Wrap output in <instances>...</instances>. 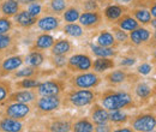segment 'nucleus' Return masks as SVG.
<instances>
[{
    "mask_svg": "<svg viewBox=\"0 0 156 132\" xmlns=\"http://www.w3.org/2000/svg\"><path fill=\"white\" fill-rule=\"evenodd\" d=\"M44 75V72H42V70L40 67H33V66H24L22 69H17L15 72L11 73V78L12 79H20V78H27V77H39Z\"/></svg>",
    "mask_w": 156,
    "mask_h": 132,
    "instance_id": "24",
    "label": "nucleus"
},
{
    "mask_svg": "<svg viewBox=\"0 0 156 132\" xmlns=\"http://www.w3.org/2000/svg\"><path fill=\"white\" fill-rule=\"evenodd\" d=\"M96 45L102 46V47H112V48H118L119 47V42L115 37L113 36V34L108 30H102L98 36L96 37Z\"/></svg>",
    "mask_w": 156,
    "mask_h": 132,
    "instance_id": "30",
    "label": "nucleus"
},
{
    "mask_svg": "<svg viewBox=\"0 0 156 132\" xmlns=\"http://www.w3.org/2000/svg\"><path fill=\"white\" fill-rule=\"evenodd\" d=\"M89 119L94 123V125L106 124L109 121V112L105 109L100 103L94 102L89 112Z\"/></svg>",
    "mask_w": 156,
    "mask_h": 132,
    "instance_id": "18",
    "label": "nucleus"
},
{
    "mask_svg": "<svg viewBox=\"0 0 156 132\" xmlns=\"http://www.w3.org/2000/svg\"><path fill=\"white\" fill-rule=\"evenodd\" d=\"M55 42V38L53 37L51 34L48 33H42L40 34L37 37L35 38L33 46H30L29 51H46V49H49L53 43Z\"/></svg>",
    "mask_w": 156,
    "mask_h": 132,
    "instance_id": "22",
    "label": "nucleus"
},
{
    "mask_svg": "<svg viewBox=\"0 0 156 132\" xmlns=\"http://www.w3.org/2000/svg\"><path fill=\"white\" fill-rule=\"evenodd\" d=\"M13 29V22L9 17H0V34H7Z\"/></svg>",
    "mask_w": 156,
    "mask_h": 132,
    "instance_id": "42",
    "label": "nucleus"
},
{
    "mask_svg": "<svg viewBox=\"0 0 156 132\" xmlns=\"http://www.w3.org/2000/svg\"><path fill=\"white\" fill-rule=\"evenodd\" d=\"M35 90L39 96L62 95L66 90V82L60 78H52V79L41 82Z\"/></svg>",
    "mask_w": 156,
    "mask_h": 132,
    "instance_id": "5",
    "label": "nucleus"
},
{
    "mask_svg": "<svg viewBox=\"0 0 156 132\" xmlns=\"http://www.w3.org/2000/svg\"><path fill=\"white\" fill-rule=\"evenodd\" d=\"M66 1H71V0H66Z\"/></svg>",
    "mask_w": 156,
    "mask_h": 132,
    "instance_id": "53",
    "label": "nucleus"
},
{
    "mask_svg": "<svg viewBox=\"0 0 156 132\" xmlns=\"http://www.w3.org/2000/svg\"><path fill=\"white\" fill-rule=\"evenodd\" d=\"M24 64V55H7L0 60V78L7 77Z\"/></svg>",
    "mask_w": 156,
    "mask_h": 132,
    "instance_id": "10",
    "label": "nucleus"
},
{
    "mask_svg": "<svg viewBox=\"0 0 156 132\" xmlns=\"http://www.w3.org/2000/svg\"><path fill=\"white\" fill-rule=\"evenodd\" d=\"M37 93L35 89H20L15 93L7 96V98L2 103H11V102H23V103H33L37 98Z\"/></svg>",
    "mask_w": 156,
    "mask_h": 132,
    "instance_id": "11",
    "label": "nucleus"
},
{
    "mask_svg": "<svg viewBox=\"0 0 156 132\" xmlns=\"http://www.w3.org/2000/svg\"><path fill=\"white\" fill-rule=\"evenodd\" d=\"M1 1H2V0H0V2H1Z\"/></svg>",
    "mask_w": 156,
    "mask_h": 132,
    "instance_id": "54",
    "label": "nucleus"
},
{
    "mask_svg": "<svg viewBox=\"0 0 156 132\" xmlns=\"http://www.w3.org/2000/svg\"><path fill=\"white\" fill-rule=\"evenodd\" d=\"M62 33L70 37L79 38L84 35V28L78 23H66L62 27Z\"/></svg>",
    "mask_w": 156,
    "mask_h": 132,
    "instance_id": "35",
    "label": "nucleus"
},
{
    "mask_svg": "<svg viewBox=\"0 0 156 132\" xmlns=\"http://www.w3.org/2000/svg\"><path fill=\"white\" fill-rule=\"evenodd\" d=\"M133 93L137 98L140 100V102H148L155 94V89L147 82L136 80L133 84Z\"/></svg>",
    "mask_w": 156,
    "mask_h": 132,
    "instance_id": "17",
    "label": "nucleus"
},
{
    "mask_svg": "<svg viewBox=\"0 0 156 132\" xmlns=\"http://www.w3.org/2000/svg\"><path fill=\"white\" fill-rule=\"evenodd\" d=\"M79 24L88 30H95L103 23V16L101 10L98 11H82L78 18Z\"/></svg>",
    "mask_w": 156,
    "mask_h": 132,
    "instance_id": "9",
    "label": "nucleus"
},
{
    "mask_svg": "<svg viewBox=\"0 0 156 132\" xmlns=\"http://www.w3.org/2000/svg\"><path fill=\"white\" fill-rule=\"evenodd\" d=\"M151 71H153V66H151V64H149V62H142V64L137 67V73H138V75L147 76V75H149Z\"/></svg>",
    "mask_w": 156,
    "mask_h": 132,
    "instance_id": "44",
    "label": "nucleus"
},
{
    "mask_svg": "<svg viewBox=\"0 0 156 132\" xmlns=\"http://www.w3.org/2000/svg\"><path fill=\"white\" fill-rule=\"evenodd\" d=\"M94 123L88 118H82L72 123L71 131L73 132H93L94 131Z\"/></svg>",
    "mask_w": 156,
    "mask_h": 132,
    "instance_id": "33",
    "label": "nucleus"
},
{
    "mask_svg": "<svg viewBox=\"0 0 156 132\" xmlns=\"http://www.w3.org/2000/svg\"><path fill=\"white\" fill-rule=\"evenodd\" d=\"M114 23L117 24V27H119L120 29H122V30H125L127 33H130V31L137 29L138 27H140V24L127 12L124 13L121 17H119Z\"/></svg>",
    "mask_w": 156,
    "mask_h": 132,
    "instance_id": "25",
    "label": "nucleus"
},
{
    "mask_svg": "<svg viewBox=\"0 0 156 132\" xmlns=\"http://www.w3.org/2000/svg\"><path fill=\"white\" fill-rule=\"evenodd\" d=\"M111 1H113V2H115V4H121V5H131L132 2H133V0H111Z\"/></svg>",
    "mask_w": 156,
    "mask_h": 132,
    "instance_id": "48",
    "label": "nucleus"
},
{
    "mask_svg": "<svg viewBox=\"0 0 156 132\" xmlns=\"http://www.w3.org/2000/svg\"><path fill=\"white\" fill-rule=\"evenodd\" d=\"M80 10L77 5H71V6H67L66 10L62 12L61 17H62V20L66 22V23H75L77 22L78 18H79V15H80Z\"/></svg>",
    "mask_w": 156,
    "mask_h": 132,
    "instance_id": "36",
    "label": "nucleus"
},
{
    "mask_svg": "<svg viewBox=\"0 0 156 132\" xmlns=\"http://www.w3.org/2000/svg\"><path fill=\"white\" fill-rule=\"evenodd\" d=\"M115 67V61L114 58H100L98 57L91 65V69L94 70V72L96 73H102L106 72L107 70L114 69Z\"/></svg>",
    "mask_w": 156,
    "mask_h": 132,
    "instance_id": "26",
    "label": "nucleus"
},
{
    "mask_svg": "<svg viewBox=\"0 0 156 132\" xmlns=\"http://www.w3.org/2000/svg\"><path fill=\"white\" fill-rule=\"evenodd\" d=\"M49 62L55 67V69H64L66 66V61H67V58L66 55H53L51 54V57L48 58Z\"/></svg>",
    "mask_w": 156,
    "mask_h": 132,
    "instance_id": "41",
    "label": "nucleus"
},
{
    "mask_svg": "<svg viewBox=\"0 0 156 132\" xmlns=\"http://www.w3.org/2000/svg\"><path fill=\"white\" fill-rule=\"evenodd\" d=\"M132 78H139L137 75L130 73L126 70H114L111 71L109 73L105 76V80L111 85V87H119L124 83H126L127 80H132Z\"/></svg>",
    "mask_w": 156,
    "mask_h": 132,
    "instance_id": "12",
    "label": "nucleus"
},
{
    "mask_svg": "<svg viewBox=\"0 0 156 132\" xmlns=\"http://www.w3.org/2000/svg\"><path fill=\"white\" fill-rule=\"evenodd\" d=\"M149 12H150L151 17H153V18H155V17H156V5H155V2H154V4H151V5L149 6Z\"/></svg>",
    "mask_w": 156,
    "mask_h": 132,
    "instance_id": "49",
    "label": "nucleus"
},
{
    "mask_svg": "<svg viewBox=\"0 0 156 132\" xmlns=\"http://www.w3.org/2000/svg\"><path fill=\"white\" fill-rule=\"evenodd\" d=\"M41 83L39 77H27V78H20V80L13 83V88L20 90V89H36L37 85Z\"/></svg>",
    "mask_w": 156,
    "mask_h": 132,
    "instance_id": "34",
    "label": "nucleus"
},
{
    "mask_svg": "<svg viewBox=\"0 0 156 132\" xmlns=\"http://www.w3.org/2000/svg\"><path fill=\"white\" fill-rule=\"evenodd\" d=\"M113 131L117 132H132V129H127V127H122V129H117V130H113Z\"/></svg>",
    "mask_w": 156,
    "mask_h": 132,
    "instance_id": "50",
    "label": "nucleus"
},
{
    "mask_svg": "<svg viewBox=\"0 0 156 132\" xmlns=\"http://www.w3.org/2000/svg\"><path fill=\"white\" fill-rule=\"evenodd\" d=\"M111 33L113 34V36L115 37V40H117L119 43H125V42L129 41V34H127V31L120 29L119 27H112Z\"/></svg>",
    "mask_w": 156,
    "mask_h": 132,
    "instance_id": "40",
    "label": "nucleus"
},
{
    "mask_svg": "<svg viewBox=\"0 0 156 132\" xmlns=\"http://www.w3.org/2000/svg\"><path fill=\"white\" fill-rule=\"evenodd\" d=\"M33 106L30 103H23V102H11L6 103L4 112L1 113V116L11 118L15 120H24L27 116L31 113Z\"/></svg>",
    "mask_w": 156,
    "mask_h": 132,
    "instance_id": "6",
    "label": "nucleus"
},
{
    "mask_svg": "<svg viewBox=\"0 0 156 132\" xmlns=\"http://www.w3.org/2000/svg\"><path fill=\"white\" fill-rule=\"evenodd\" d=\"M130 15L136 19L140 25H148L151 22V15L149 12V10H147L145 7H135V9H130Z\"/></svg>",
    "mask_w": 156,
    "mask_h": 132,
    "instance_id": "29",
    "label": "nucleus"
},
{
    "mask_svg": "<svg viewBox=\"0 0 156 132\" xmlns=\"http://www.w3.org/2000/svg\"><path fill=\"white\" fill-rule=\"evenodd\" d=\"M20 9V4L17 2L16 0H2L0 2V12L5 17H13Z\"/></svg>",
    "mask_w": 156,
    "mask_h": 132,
    "instance_id": "27",
    "label": "nucleus"
},
{
    "mask_svg": "<svg viewBox=\"0 0 156 132\" xmlns=\"http://www.w3.org/2000/svg\"><path fill=\"white\" fill-rule=\"evenodd\" d=\"M1 59H2V57H1V55H0V60H1Z\"/></svg>",
    "mask_w": 156,
    "mask_h": 132,
    "instance_id": "52",
    "label": "nucleus"
},
{
    "mask_svg": "<svg viewBox=\"0 0 156 132\" xmlns=\"http://www.w3.org/2000/svg\"><path fill=\"white\" fill-rule=\"evenodd\" d=\"M113 130H114V129H112V126H109L108 123L95 125V127H94V131H96V132H107V131H113Z\"/></svg>",
    "mask_w": 156,
    "mask_h": 132,
    "instance_id": "46",
    "label": "nucleus"
},
{
    "mask_svg": "<svg viewBox=\"0 0 156 132\" xmlns=\"http://www.w3.org/2000/svg\"><path fill=\"white\" fill-rule=\"evenodd\" d=\"M62 106V97L61 95L57 96H37L34 101L33 108H35V114L37 116H43L51 114L55 111H59Z\"/></svg>",
    "mask_w": 156,
    "mask_h": 132,
    "instance_id": "4",
    "label": "nucleus"
},
{
    "mask_svg": "<svg viewBox=\"0 0 156 132\" xmlns=\"http://www.w3.org/2000/svg\"><path fill=\"white\" fill-rule=\"evenodd\" d=\"M27 6H28L27 11L31 16H34V17H40L41 16V13H42V2H31Z\"/></svg>",
    "mask_w": 156,
    "mask_h": 132,
    "instance_id": "43",
    "label": "nucleus"
},
{
    "mask_svg": "<svg viewBox=\"0 0 156 132\" xmlns=\"http://www.w3.org/2000/svg\"><path fill=\"white\" fill-rule=\"evenodd\" d=\"M61 20L59 18V16H53V15H44V16H40L37 22H36V27L43 33H51L54 30H58L60 27Z\"/></svg>",
    "mask_w": 156,
    "mask_h": 132,
    "instance_id": "15",
    "label": "nucleus"
},
{
    "mask_svg": "<svg viewBox=\"0 0 156 132\" xmlns=\"http://www.w3.org/2000/svg\"><path fill=\"white\" fill-rule=\"evenodd\" d=\"M100 100V105L107 109L117 111V109H129L137 107V103L132 95L124 90H106L98 97Z\"/></svg>",
    "mask_w": 156,
    "mask_h": 132,
    "instance_id": "1",
    "label": "nucleus"
},
{
    "mask_svg": "<svg viewBox=\"0 0 156 132\" xmlns=\"http://www.w3.org/2000/svg\"><path fill=\"white\" fill-rule=\"evenodd\" d=\"M12 91V83L7 79H0V103H2Z\"/></svg>",
    "mask_w": 156,
    "mask_h": 132,
    "instance_id": "39",
    "label": "nucleus"
},
{
    "mask_svg": "<svg viewBox=\"0 0 156 132\" xmlns=\"http://www.w3.org/2000/svg\"><path fill=\"white\" fill-rule=\"evenodd\" d=\"M13 19H15V24L18 27V28H22V29H29L31 27H34L37 22L39 17H34L31 16L27 9L25 10H22L20 9V11L13 16Z\"/></svg>",
    "mask_w": 156,
    "mask_h": 132,
    "instance_id": "19",
    "label": "nucleus"
},
{
    "mask_svg": "<svg viewBox=\"0 0 156 132\" xmlns=\"http://www.w3.org/2000/svg\"><path fill=\"white\" fill-rule=\"evenodd\" d=\"M67 6H69V1L66 0H49L48 4L42 5V12L44 15L61 16Z\"/></svg>",
    "mask_w": 156,
    "mask_h": 132,
    "instance_id": "20",
    "label": "nucleus"
},
{
    "mask_svg": "<svg viewBox=\"0 0 156 132\" xmlns=\"http://www.w3.org/2000/svg\"><path fill=\"white\" fill-rule=\"evenodd\" d=\"M77 6L80 11H98L101 10V6L98 1L94 0H79L77 1Z\"/></svg>",
    "mask_w": 156,
    "mask_h": 132,
    "instance_id": "38",
    "label": "nucleus"
},
{
    "mask_svg": "<svg viewBox=\"0 0 156 132\" xmlns=\"http://www.w3.org/2000/svg\"><path fill=\"white\" fill-rule=\"evenodd\" d=\"M49 49L51 54L53 55H69L73 51V45L67 38H60L53 43V46Z\"/></svg>",
    "mask_w": 156,
    "mask_h": 132,
    "instance_id": "23",
    "label": "nucleus"
},
{
    "mask_svg": "<svg viewBox=\"0 0 156 132\" xmlns=\"http://www.w3.org/2000/svg\"><path fill=\"white\" fill-rule=\"evenodd\" d=\"M46 60V55L42 51H30L28 55L24 57V62L28 66L40 67Z\"/></svg>",
    "mask_w": 156,
    "mask_h": 132,
    "instance_id": "31",
    "label": "nucleus"
},
{
    "mask_svg": "<svg viewBox=\"0 0 156 132\" xmlns=\"http://www.w3.org/2000/svg\"><path fill=\"white\" fill-rule=\"evenodd\" d=\"M129 119H130V116L126 113H124L122 109H117V111H111L109 112V121L112 124L121 125V124L127 123Z\"/></svg>",
    "mask_w": 156,
    "mask_h": 132,
    "instance_id": "37",
    "label": "nucleus"
},
{
    "mask_svg": "<svg viewBox=\"0 0 156 132\" xmlns=\"http://www.w3.org/2000/svg\"><path fill=\"white\" fill-rule=\"evenodd\" d=\"M137 62V58L135 57H122V59L120 60L119 65L121 66H125V67H130L132 65H135Z\"/></svg>",
    "mask_w": 156,
    "mask_h": 132,
    "instance_id": "45",
    "label": "nucleus"
},
{
    "mask_svg": "<svg viewBox=\"0 0 156 132\" xmlns=\"http://www.w3.org/2000/svg\"><path fill=\"white\" fill-rule=\"evenodd\" d=\"M71 119H65V116H52L48 124L44 125V129L52 132H69L71 131Z\"/></svg>",
    "mask_w": 156,
    "mask_h": 132,
    "instance_id": "16",
    "label": "nucleus"
},
{
    "mask_svg": "<svg viewBox=\"0 0 156 132\" xmlns=\"http://www.w3.org/2000/svg\"><path fill=\"white\" fill-rule=\"evenodd\" d=\"M130 124H131V129L133 131H138V132L155 131V127H156L155 114H151V113L137 114L133 118H131Z\"/></svg>",
    "mask_w": 156,
    "mask_h": 132,
    "instance_id": "7",
    "label": "nucleus"
},
{
    "mask_svg": "<svg viewBox=\"0 0 156 132\" xmlns=\"http://www.w3.org/2000/svg\"><path fill=\"white\" fill-rule=\"evenodd\" d=\"M91 65H93V59L88 54L78 53V54H75L67 59L65 67L72 73H78V72L90 71Z\"/></svg>",
    "mask_w": 156,
    "mask_h": 132,
    "instance_id": "8",
    "label": "nucleus"
},
{
    "mask_svg": "<svg viewBox=\"0 0 156 132\" xmlns=\"http://www.w3.org/2000/svg\"><path fill=\"white\" fill-rule=\"evenodd\" d=\"M90 49H91V52L95 57L115 58L118 55L117 48H112V47H102V46H98V45L90 43Z\"/></svg>",
    "mask_w": 156,
    "mask_h": 132,
    "instance_id": "32",
    "label": "nucleus"
},
{
    "mask_svg": "<svg viewBox=\"0 0 156 132\" xmlns=\"http://www.w3.org/2000/svg\"><path fill=\"white\" fill-rule=\"evenodd\" d=\"M98 94L91 89H71L65 90V95L62 97L64 107H75L82 108L93 105L98 101Z\"/></svg>",
    "mask_w": 156,
    "mask_h": 132,
    "instance_id": "2",
    "label": "nucleus"
},
{
    "mask_svg": "<svg viewBox=\"0 0 156 132\" xmlns=\"http://www.w3.org/2000/svg\"><path fill=\"white\" fill-rule=\"evenodd\" d=\"M18 45L16 37L10 33L7 34H0V55L2 58L7 55H12L17 52Z\"/></svg>",
    "mask_w": 156,
    "mask_h": 132,
    "instance_id": "13",
    "label": "nucleus"
},
{
    "mask_svg": "<svg viewBox=\"0 0 156 132\" xmlns=\"http://www.w3.org/2000/svg\"><path fill=\"white\" fill-rule=\"evenodd\" d=\"M23 130V123L11 118L2 116L0 119V131L4 132H20Z\"/></svg>",
    "mask_w": 156,
    "mask_h": 132,
    "instance_id": "28",
    "label": "nucleus"
},
{
    "mask_svg": "<svg viewBox=\"0 0 156 132\" xmlns=\"http://www.w3.org/2000/svg\"><path fill=\"white\" fill-rule=\"evenodd\" d=\"M17 2H20V5H29L31 2H43L44 0H16Z\"/></svg>",
    "mask_w": 156,
    "mask_h": 132,
    "instance_id": "47",
    "label": "nucleus"
},
{
    "mask_svg": "<svg viewBox=\"0 0 156 132\" xmlns=\"http://www.w3.org/2000/svg\"><path fill=\"white\" fill-rule=\"evenodd\" d=\"M150 37H151V33L143 27H138L137 29L130 31L129 34V40L131 41L132 45H135L137 47L148 43Z\"/></svg>",
    "mask_w": 156,
    "mask_h": 132,
    "instance_id": "21",
    "label": "nucleus"
},
{
    "mask_svg": "<svg viewBox=\"0 0 156 132\" xmlns=\"http://www.w3.org/2000/svg\"><path fill=\"white\" fill-rule=\"evenodd\" d=\"M102 78L96 72H78L69 78V84L73 89H94L101 84Z\"/></svg>",
    "mask_w": 156,
    "mask_h": 132,
    "instance_id": "3",
    "label": "nucleus"
},
{
    "mask_svg": "<svg viewBox=\"0 0 156 132\" xmlns=\"http://www.w3.org/2000/svg\"><path fill=\"white\" fill-rule=\"evenodd\" d=\"M94 1H98V2H103V1H106L105 4H109L111 0H94Z\"/></svg>",
    "mask_w": 156,
    "mask_h": 132,
    "instance_id": "51",
    "label": "nucleus"
},
{
    "mask_svg": "<svg viewBox=\"0 0 156 132\" xmlns=\"http://www.w3.org/2000/svg\"><path fill=\"white\" fill-rule=\"evenodd\" d=\"M130 6L127 5H121V4H107V6L103 9V17L107 22H115L119 17H121L124 13L129 12Z\"/></svg>",
    "mask_w": 156,
    "mask_h": 132,
    "instance_id": "14",
    "label": "nucleus"
}]
</instances>
